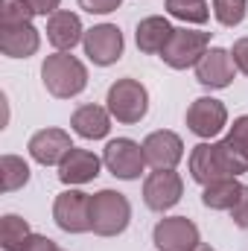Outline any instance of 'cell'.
<instances>
[{
  "instance_id": "cell-8",
  "label": "cell",
  "mask_w": 248,
  "mask_h": 251,
  "mask_svg": "<svg viewBox=\"0 0 248 251\" xmlns=\"http://www.w3.org/2000/svg\"><path fill=\"white\" fill-rule=\"evenodd\" d=\"M102 161H105V167L111 170V176H117V178H123V181H134V178L143 173V164H146L143 146H137V143L128 140V137L111 140V143L105 146Z\"/></svg>"
},
{
  "instance_id": "cell-24",
  "label": "cell",
  "mask_w": 248,
  "mask_h": 251,
  "mask_svg": "<svg viewBox=\"0 0 248 251\" xmlns=\"http://www.w3.org/2000/svg\"><path fill=\"white\" fill-rule=\"evenodd\" d=\"M32 6L26 0H0V26H15V24H29L32 21Z\"/></svg>"
},
{
  "instance_id": "cell-23",
  "label": "cell",
  "mask_w": 248,
  "mask_h": 251,
  "mask_svg": "<svg viewBox=\"0 0 248 251\" xmlns=\"http://www.w3.org/2000/svg\"><path fill=\"white\" fill-rule=\"evenodd\" d=\"M167 9L173 18L187 21V24H204L210 18V9L204 0H167Z\"/></svg>"
},
{
  "instance_id": "cell-15",
  "label": "cell",
  "mask_w": 248,
  "mask_h": 251,
  "mask_svg": "<svg viewBox=\"0 0 248 251\" xmlns=\"http://www.w3.org/2000/svg\"><path fill=\"white\" fill-rule=\"evenodd\" d=\"M41 38L32 24H15V26H0V50L9 59H29L38 50Z\"/></svg>"
},
{
  "instance_id": "cell-2",
  "label": "cell",
  "mask_w": 248,
  "mask_h": 251,
  "mask_svg": "<svg viewBox=\"0 0 248 251\" xmlns=\"http://www.w3.org/2000/svg\"><path fill=\"white\" fill-rule=\"evenodd\" d=\"M41 79H44V88L59 97V100H70L76 94L85 91L88 85V70L85 64L79 62L76 56H67V53H56V56H47L41 64Z\"/></svg>"
},
{
  "instance_id": "cell-30",
  "label": "cell",
  "mask_w": 248,
  "mask_h": 251,
  "mask_svg": "<svg viewBox=\"0 0 248 251\" xmlns=\"http://www.w3.org/2000/svg\"><path fill=\"white\" fill-rule=\"evenodd\" d=\"M231 59H234V64H237V67H240V70L248 76V38H240V41L234 44Z\"/></svg>"
},
{
  "instance_id": "cell-29",
  "label": "cell",
  "mask_w": 248,
  "mask_h": 251,
  "mask_svg": "<svg viewBox=\"0 0 248 251\" xmlns=\"http://www.w3.org/2000/svg\"><path fill=\"white\" fill-rule=\"evenodd\" d=\"M21 251H59V246L50 240V237H41V234H29V240L24 243Z\"/></svg>"
},
{
  "instance_id": "cell-21",
  "label": "cell",
  "mask_w": 248,
  "mask_h": 251,
  "mask_svg": "<svg viewBox=\"0 0 248 251\" xmlns=\"http://www.w3.org/2000/svg\"><path fill=\"white\" fill-rule=\"evenodd\" d=\"M26 181H29V167L24 164V158H18V155H3V158H0V187H3V193L21 190Z\"/></svg>"
},
{
  "instance_id": "cell-10",
  "label": "cell",
  "mask_w": 248,
  "mask_h": 251,
  "mask_svg": "<svg viewBox=\"0 0 248 251\" xmlns=\"http://www.w3.org/2000/svg\"><path fill=\"white\" fill-rule=\"evenodd\" d=\"M181 193H184V184H181L178 173H173V170H155L146 178V184H143V201H146V207L164 213V210H170V207L178 204Z\"/></svg>"
},
{
  "instance_id": "cell-27",
  "label": "cell",
  "mask_w": 248,
  "mask_h": 251,
  "mask_svg": "<svg viewBox=\"0 0 248 251\" xmlns=\"http://www.w3.org/2000/svg\"><path fill=\"white\" fill-rule=\"evenodd\" d=\"M120 3L123 0H79V6L91 15H108V12L120 9Z\"/></svg>"
},
{
  "instance_id": "cell-11",
  "label": "cell",
  "mask_w": 248,
  "mask_h": 251,
  "mask_svg": "<svg viewBox=\"0 0 248 251\" xmlns=\"http://www.w3.org/2000/svg\"><path fill=\"white\" fill-rule=\"evenodd\" d=\"M228 123V108L213 97H198L187 108V126L198 137H216Z\"/></svg>"
},
{
  "instance_id": "cell-25",
  "label": "cell",
  "mask_w": 248,
  "mask_h": 251,
  "mask_svg": "<svg viewBox=\"0 0 248 251\" xmlns=\"http://www.w3.org/2000/svg\"><path fill=\"white\" fill-rule=\"evenodd\" d=\"M246 0H213V15L222 26H237L246 18Z\"/></svg>"
},
{
  "instance_id": "cell-16",
  "label": "cell",
  "mask_w": 248,
  "mask_h": 251,
  "mask_svg": "<svg viewBox=\"0 0 248 251\" xmlns=\"http://www.w3.org/2000/svg\"><path fill=\"white\" fill-rule=\"evenodd\" d=\"M99 176V158L88 149H70L59 164V178L64 184H88Z\"/></svg>"
},
{
  "instance_id": "cell-28",
  "label": "cell",
  "mask_w": 248,
  "mask_h": 251,
  "mask_svg": "<svg viewBox=\"0 0 248 251\" xmlns=\"http://www.w3.org/2000/svg\"><path fill=\"white\" fill-rule=\"evenodd\" d=\"M231 216H234V222H237L240 228H248V187H243L240 201L231 207Z\"/></svg>"
},
{
  "instance_id": "cell-1",
  "label": "cell",
  "mask_w": 248,
  "mask_h": 251,
  "mask_svg": "<svg viewBox=\"0 0 248 251\" xmlns=\"http://www.w3.org/2000/svg\"><path fill=\"white\" fill-rule=\"evenodd\" d=\"M248 170V161L228 143V140H219V143H198L193 152H190V176L193 181L198 184H213L219 178H237Z\"/></svg>"
},
{
  "instance_id": "cell-19",
  "label": "cell",
  "mask_w": 248,
  "mask_h": 251,
  "mask_svg": "<svg viewBox=\"0 0 248 251\" xmlns=\"http://www.w3.org/2000/svg\"><path fill=\"white\" fill-rule=\"evenodd\" d=\"M134 38H137V47L143 53H164L167 41L173 38V26H170L167 18L152 15V18H143L137 24V35Z\"/></svg>"
},
{
  "instance_id": "cell-32",
  "label": "cell",
  "mask_w": 248,
  "mask_h": 251,
  "mask_svg": "<svg viewBox=\"0 0 248 251\" xmlns=\"http://www.w3.org/2000/svg\"><path fill=\"white\" fill-rule=\"evenodd\" d=\"M196 251H213V249H210V246H198Z\"/></svg>"
},
{
  "instance_id": "cell-13",
  "label": "cell",
  "mask_w": 248,
  "mask_h": 251,
  "mask_svg": "<svg viewBox=\"0 0 248 251\" xmlns=\"http://www.w3.org/2000/svg\"><path fill=\"white\" fill-rule=\"evenodd\" d=\"M73 149L70 143V134L62 128H41L29 137V155L44 164V167H53V164H62L64 155Z\"/></svg>"
},
{
  "instance_id": "cell-26",
  "label": "cell",
  "mask_w": 248,
  "mask_h": 251,
  "mask_svg": "<svg viewBox=\"0 0 248 251\" xmlns=\"http://www.w3.org/2000/svg\"><path fill=\"white\" fill-rule=\"evenodd\" d=\"M243 158L248 161V114L246 117H240V120H234L231 126V131H228V137H225Z\"/></svg>"
},
{
  "instance_id": "cell-14",
  "label": "cell",
  "mask_w": 248,
  "mask_h": 251,
  "mask_svg": "<svg viewBox=\"0 0 248 251\" xmlns=\"http://www.w3.org/2000/svg\"><path fill=\"white\" fill-rule=\"evenodd\" d=\"M196 79L204 88H228L234 82V59L228 50L213 47L201 56V62L196 64Z\"/></svg>"
},
{
  "instance_id": "cell-9",
  "label": "cell",
  "mask_w": 248,
  "mask_h": 251,
  "mask_svg": "<svg viewBox=\"0 0 248 251\" xmlns=\"http://www.w3.org/2000/svg\"><path fill=\"white\" fill-rule=\"evenodd\" d=\"M155 246L161 251H196L201 246L198 240V228L187 219V216H170V219H161L155 225V234H152Z\"/></svg>"
},
{
  "instance_id": "cell-20",
  "label": "cell",
  "mask_w": 248,
  "mask_h": 251,
  "mask_svg": "<svg viewBox=\"0 0 248 251\" xmlns=\"http://www.w3.org/2000/svg\"><path fill=\"white\" fill-rule=\"evenodd\" d=\"M240 193H243V184L237 178H219V181H213V184L204 187L201 201L210 210H231L240 201Z\"/></svg>"
},
{
  "instance_id": "cell-18",
  "label": "cell",
  "mask_w": 248,
  "mask_h": 251,
  "mask_svg": "<svg viewBox=\"0 0 248 251\" xmlns=\"http://www.w3.org/2000/svg\"><path fill=\"white\" fill-rule=\"evenodd\" d=\"M70 126H73L76 134H82V137H88V140H99V137L108 134L111 120H108V111H105L102 105H82V108L73 111Z\"/></svg>"
},
{
  "instance_id": "cell-17",
  "label": "cell",
  "mask_w": 248,
  "mask_h": 251,
  "mask_svg": "<svg viewBox=\"0 0 248 251\" xmlns=\"http://www.w3.org/2000/svg\"><path fill=\"white\" fill-rule=\"evenodd\" d=\"M47 38L56 50H73L85 35H82V21L73 12H56L47 21Z\"/></svg>"
},
{
  "instance_id": "cell-12",
  "label": "cell",
  "mask_w": 248,
  "mask_h": 251,
  "mask_svg": "<svg viewBox=\"0 0 248 251\" xmlns=\"http://www.w3.org/2000/svg\"><path fill=\"white\" fill-rule=\"evenodd\" d=\"M143 158L146 164H152L155 170H173L181 158H184V143L175 131H152L143 140Z\"/></svg>"
},
{
  "instance_id": "cell-3",
  "label": "cell",
  "mask_w": 248,
  "mask_h": 251,
  "mask_svg": "<svg viewBox=\"0 0 248 251\" xmlns=\"http://www.w3.org/2000/svg\"><path fill=\"white\" fill-rule=\"evenodd\" d=\"M131 219V204L117 190H99L91 196V231L99 237H117L123 234Z\"/></svg>"
},
{
  "instance_id": "cell-7",
  "label": "cell",
  "mask_w": 248,
  "mask_h": 251,
  "mask_svg": "<svg viewBox=\"0 0 248 251\" xmlns=\"http://www.w3.org/2000/svg\"><path fill=\"white\" fill-rule=\"evenodd\" d=\"M82 44H85V56L99 67H108L123 56V32L114 24H99L88 29Z\"/></svg>"
},
{
  "instance_id": "cell-4",
  "label": "cell",
  "mask_w": 248,
  "mask_h": 251,
  "mask_svg": "<svg viewBox=\"0 0 248 251\" xmlns=\"http://www.w3.org/2000/svg\"><path fill=\"white\" fill-rule=\"evenodd\" d=\"M108 111L117 123H140L149 111V94L137 79H117L108 88Z\"/></svg>"
},
{
  "instance_id": "cell-6",
  "label": "cell",
  "mask_w": 248,
  "mask_h": 251,
  "mask_svg": "<svg viewBox=\"0 0 248 251\" xmlns=\"http://www.w3.org/2000/svg\"><path fill=\"white\" fill-rule=\"evenodd\" d=\"M53 219L67 234H85L91 231V196L82 190H64L56 196Z\"/></svg>"
},
{
  "instance_id": "cell-22",
  "label": "cell",
  "mask_w": 248,
  "mask_h": 251,
  "mask_svg": "<svg viewBox=\"0 0 248 251\" xmlns=\"http://www.w3.org/2000/svg\"><path fill=\"white\" fill-rule=\"evenodd\" d=\"M26 240H29L26 219H21L15 213H6L3 222H0V246H3V251H21Z\"/></svg>"
},
{
  "instance_id": "cell-31",
  "label": "cell",
  "mask_w": 248,
  "mask_h": 251,
  "mask_svg": "<svg viewBox=\"0 0 248 251\" xmlns=\"http://www.w3.org/2000/svg\"><path fill=\"white\" fill-rule=\"evenodd\" d=\"M26 3L32 6V12H35V15H56L62 0H26Z\"/></svg>"
},
{
  "instance_id": "cell-5",
  "label": "cell",
  "mask_w": 248,
  "mask_h": 251,
  "mask_svg": "<svg viewBox=\"0 0 248 251\" xmlns=\"http://www.w3.org/2000/svg\"><path fill=\"white\" fill-rule=\"evenodd\" d=\"M207 44H210V32H196V29H173V38L167 41L161 59L175 67V70H184L190 64H198L201 56L207 53Z\"/></svg>"
}]
</instances>
